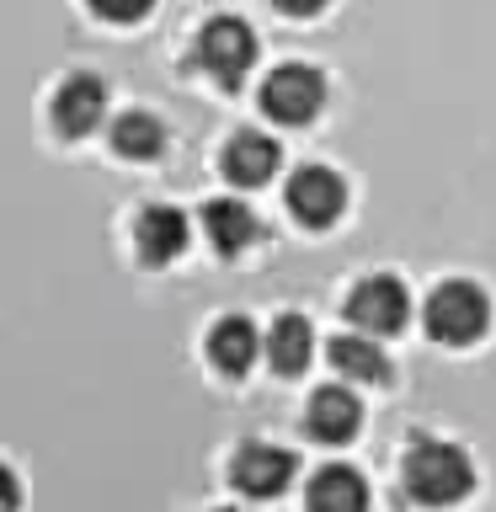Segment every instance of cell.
<instances>
[{"mask_svg": "<svg viewBox=\"0 0 496 512\" xmlns=\"http://www.w3.org/2000/svg\"><path fill=\"white\" fill-rule=\"evenodd\" d=\"M400 486L416 507H454L475 491V459L459 443L416 438L400 459Z\"/></svg>", "mask_w": 496, "mask_h": 512, "instance_id": "6da1fadb", "label": "cell"}, {"mask_svg": "<svg viewBox=\"0 0 496 512\" xmlns=\"http://www.w3.org/2000/svg\"><path fill=\"white\" fill-rule=\"evenodd\" d=\"M422 326H427L432 342H443V347H470L491 326V294L470 278H448L427 294Z\"/></svg>", "mask_w": 496, "mask_h": 512, "instance_id": "7a4b0ae2", "label": "cell"}, {"mask_svg": "<svg viewBox=\"0 0 496 512\" xmlns=\"http://www.w3.org/2000/svg\"><path fill=\"white\" fill-rule=\"evenodd\" d=\"M192 70H203L214 86L235 91L240 80L256 70V32L240 16H214V22L198 27L192 38Z\"/></svg>", "mask_w": 496, "mask_h": 512, "instance_id": "3957f363", "label": "cell"}, {"mask_svg": "<svg viewBox=\"0 0 496 512\" xmlns=\"http://www.w3.org/2000/svg\"><path fill=\"white\" fill-rule=\"evenodd\" d=\"M326 107V75L315 70V64H278V70H267L262 80V112L272 123H310L315 112Z\"/></svg>", "mask_w": 496, "mask_h": 512, "instance_id": "277c9868", "label": "cell"}, {"mask_svg": "<svg viewBox=\"0 0 496 512\" xmlns=\"http://www.w3.org/2000/svg\"><path fill=\"white\" fill-rule=\"evenodd\" d=\"M294 475H299V459L288 454V448H278V443L251 438V443H240L230 454V486L240 496H251V502L283 496L288 486H294Z\"/></svg>", "mask_w": 496, "mask_h": 512, "instance_id": "5b68a950", "label": "cell"}, {"mask_svg": "<svg viewBox=\"0 0 496 512\" xmlns=\"http://www.w3.org/2000/svg\"><path fill=\"white\" fill-rule=\"evenodd\" d=\"M342 310H347L352 326L368 331V336H395V331H406V320H411V294L400 278H390V272H374V278L352 283Z\"/></svg>", "mask_w": 496, "mask_h": 512, "instance_id": "8992f818", "label": "cell"}, {"mask_svg": "<svg viewBox=\"0 0 496 512\" xmlns=\"http://www.w3.org/2000/svg\"><path fill=\"white\" fill-rule=\"evenodd\" d=\"M283 203L304 230H331L347 208V182L331 166H299L283 187Z\"/></svg>", "mask_w": 496, "mask_h": 512, "instance_id": "52a82bcc", "label": "cell"}, {"mask_svg": "<svg viewBox=\"0 0 496 512\" xmlns=\"http://www.w3.org/2000/svg\"><path fill=\"white\" fill-rule=\"evenodd\" d=\"M48 118L64 139H86L107 123V80L91 75V70H75L59 80L54 102H48Z\"/></svg>", "mask_w": 496, "mask_h": 512, "instance_id": "ba28073f", "label": "cell"}, {"mask_svg": "<svg viewBox=\"0 0 496 512\" xmlns=\"http://www.w3.org/2000/svg\"><path fill=\"white\" fill-rule=\"evenodd\" d=\"M187 240H192V224L182 208H171V203H144L139 208V219H134V256L144 267H171L176 256L187 251Z\"/></svg>", "mask_w": 496, "mask_h": 512, "instance_id": "9c48e42d", "label": "cell"}, {"mask_svg": "<svg viewBox=\"0 0 496 512\" xmlns=\"http://www.w3.org/2000/svg\"><path fill=\"white\" fill-rule=\"evenodd\" d=\"M304 432L315 443H331V448L352 443L363 432V400L347 384H320L310 395V406H304Z\"/></svg>", "mask_w": 496, "mask_h": 512, "instance_id": "30bf717a", "label": "cell"}, {"mask_svg": "<svg viewBox=\"0 0 496 512\" xmlns=\"http://www.w3.org/2000/svg\"><path fill=\"white\" fill-rule=\"evenodd\" d=\"M203 352L224 379H240V374H251L256 358H262V331H256L251 315H219L203 336Z\"/></svg>", "mask_w": 496, "mask_h": 512, "instance_id": "8fae6325", "label": "cell"}, {"mask_svg": "<svg viewBox=\"0 0 496 512\" xmlns=\"http://www.w3.org/2000/svg\"><path fill=\"white\" fill-rule=\"evenodd\" d=\"M283 166V150H278V139L272 134H256V128H240V134L224 144V155H219V171H224V182H235V187H267L272 176H278Z\"/></svg>", "mask_w": 496, "mask_h": 512, "instance_id": "7c38bea8", "label": "cell"}, {"mask_svg": "<svg viewBox=\"0 0 496 512\" xmlns=\"http://www.w3.org/2000/svg\"><path fill=\"white\" fill-rule=\"evenodd\" d=\"M203 235L219 256H240L262 240V219L240 198H214V203H203Z\"/></svg>", "mask_w": 496, "mask_h": 512, "instance_id": "4fadbf2b", "label": "cell"}, {"mask_svg": "<svg viewBox=\"0 0 496 512\" xmlns=\"http://www.w3.org/2000/svg\"><path fill=\"white\" fill-rule=\"evenodd\" d=\"M304 512H368V480L352 464H320L304 486Z\"/></svg>", "mask_w": 496, "mask_h": 512, "instance_id": "5bb4252c", "label": "cell"}, {"mask_svg": "<svg viewBox=\"0 0 496 512\" xmlns=\"http://www.w3.org/2000/svg\"><path fill=\"white\" fill-rule=\"evenodd\" d=\"M262 352H267V363L278 368L283 379H299L304 368H310V358H315V326L304 315H278L267 326V336H262Z\"/></svg>", "mask_w": 496, "mask_h": 512, "instance_id": "9a60e30c", "label": "cell"}, {"mask_svg": "<svg viewBox=\"0 0 496 512\" xmlns=\"http://www.w3.org/2000/svg\"><path fill=\"white\" fill-rule=\"evenodd\" d=\"M326 358H331V368L342 379H352V384H390L395 379V363L384 358V347L379 342H368V336H331L326 342Z\"/></svg>", "mask_w": 496, "mask_h": 512, "instance_id": "2e32d148", "label": "cell"}, {"mask_svg": "<svg viewBox=\"0 0 496 512\" xmlns=\"http://www.w3.org/2000/svg\"><path fill=\"white\" fill-rule=\"evenodd\" d=\"M107 139H112V155H123V160H160L166 155V123L144 107L118 112L107 128Z\"/></svg>", "mask_w": 496, "mask_h": 512, "instance_id": "e0dca14e", "label": "cell"}, {"mask_svg": "<svg viewBox=\"0 0 496 512\" xmlns=\"http://www.w3.org/2000/svg\"><path fill=\"white\" fill-rule=\"evenodd\" d=\"M86 6H91V16H102L112 27H134L155 11V0H86Z\"/></svg>", "mask_w": 496, "mask_h": 512, "instance_id": "ac0fdd59", "label": "cell"}, {"mask_svg": "<svg viewBox=\"0 0 496 512\" xmlns=\"http://www.w3.org/2000/svg\"><path fill=\"white\" fill-rule=\"evenodd\" d=\"M0 512H22V480L6 459H0Z\"/></svg>", "mask_w": 496, "mask_h": 512, "instance_id": "d6986e66", "label": "cell"}, {"mask_svg": "<svg viewBox=\"0 0 496 512\" xmlns=\"http://www.w3.org/2000/svg\"><path fill=\"white\" fill-rule=\"evenodd\" d=\"M283 16H294V22H310V16H320L326 11V0H272Z\"/></svg>", "mask_w": 496, "mask_h": 512, "instance_id": "ffe728a7", "label": "cell"}, {"mask_svg": "<svg viewBox=\"0 0 496 512\" xmlns=\"http://www.w3.org/2000/svg\"><path fill=\"white\" fill-rule=\"evenodd\" d=\"M208 512H240V507H208Z\"/></svg>", "mask_w": 496, "mask_h": 512, "instance_id": "44dd1931", "label": "cell"}]
</instances>
